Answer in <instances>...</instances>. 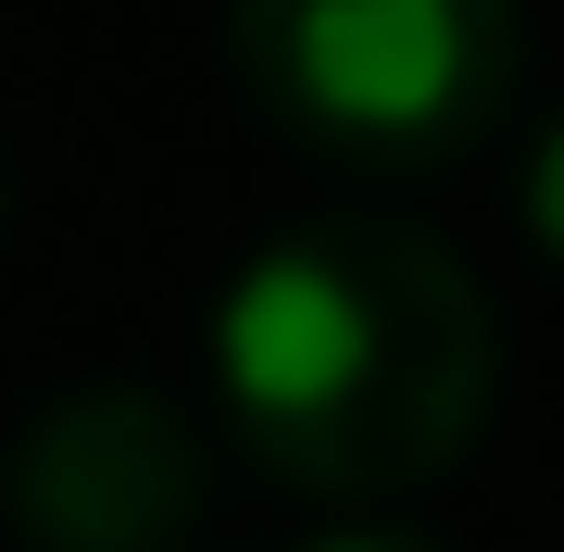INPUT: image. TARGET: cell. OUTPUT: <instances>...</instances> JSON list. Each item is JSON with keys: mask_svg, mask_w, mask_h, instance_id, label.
<instances>
[{"mask_svg": "<svg viewBox=\"0 0 564 552\" xmlns=\"http://www.w3.org/2000/svg\"><path fill=\"white\" fill-rule=\"evenodd\" d=\"M489 302L426 226L314 214L263 239L214 302V414L263 477L314 502L426 490L489 427Z\"/></svg>", "mask_w": 564, "mask_h": 552, "instance_id": "6da1fadb", "label": "cell"}, {"mask_svg": "<svg viewBox=\"0 0 564 552\" xmlns=\"http://www.w3.org/2000/svg\"><path fill=\"white\" fill-rule=\"evenodd\" d=\"M251 101L339 164H452L514 101V0H226Z\"/></svg>", "mask_w": 564, "mask_h": 552, "instance_id": "7a4b0ae2", "label": "cell"}, {"mask_svg": "<svg viewBox=\"0 0 564 552\" xmlns=\"http://www.w3.org/2000/svg\"><path fill=\"white\" fill-rule=\"evenodd\" d=\"M514 214H527V239H540L552 264H564V113L540 126V139H527V176H514Z\"/></svg>", "mask_w": 564, "mask_h": 552, "instance_id": "277c9868", "label": "cell"}, {"mask_svg": "<svg viewBox=\"0 0 564 552\" xmlns=\"http://www.w3.org/2000/svg\"><path fill=\"white\" fill-rule=\"evenodd\" d=\"M0 202H13V188H0Z\"/></svg>", "mask_w": 564, "mask_h": 552, "instance_id": "8992f818", "label": "cell"}, {"mask_svg": "<svg viewBox=\"0 0 564 552\" xmlns=\"http://www.w3.org/2000/svg\"><path fill=\"white\" fill-rule=\"evenodd\" d=\"M302 552H426L414 528H326V540H302Z\"/></svg>", "mask_w": 564, "mask_h": 552, "instance_id": "5b68a950", "label": "cell"}, {"mask_svg": "<svg viewBox=\"0 0 564 552\" xmlns=\"http://www.w3.org/2000/svg\"><path fill=\"white\" fill-rule=\"evenodd\" d=\"M13 540L25 552H163L202 515V414L139 377L63 389L13 440Z\"/></svg>", "mask_w": 564, "mask_h": 552, "instance_id": "3957f363", "label": "cell"}]
</instances>
